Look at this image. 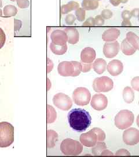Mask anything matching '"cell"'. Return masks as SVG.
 I'll return each instance as SVG.
<instances>
[{"label": "cell", "mask_w": 139, "mask_h": 157, "mask_svg": "<svg viewBox=\"0 0 139 157\" xmlns=\"http://www.w3.org/2000/svg\"><path fill=\"white\" fill-rule=\"evenodd\" d=\"M70 126L78 132L85 131L90 126L92 118L89 112L82 108H75L68 114Z\"/></svg>", "instance_id": "1"}, {"label": "cell", "mask_w": 139, "mask_h": 157, "mask_svg": "<svg viewBox=\"0 0 139 157\" xmlns=\"http://www.w3.org/2000/svg\"><path fill=\"white\" fill-rule=\"evenodd\" d=\"M57 71L62 76L75 77L81 73L82 64L77 61H63L59 63Z\"/></svg>", "instance_id": "2"}, {"label": "cell", "mask_w": 139, "mask_h": 157, "mask_svg": "<svg viewBox=\"0 0 139 157\" xmlns=\"http://www.w3.org/2000/svg\"><path fill=\"white\" fill-rule=\"evenodd\" d=\"M14 141V127L7 122L0 123V147H8Z\"/></svg>", "instance_id": "3"}, {"label": "cell", "mask_w": 139, "mask_h": 157, "mask_svg": "<svg viewBox=\"0 0 139 157\" xmlns=\"http://www.w3.org/2000/svg\"><path fill=\"white\" fill-rule=\"evenodd\" d=\"M60 150L64 155H78L83 151V145L78 141L66 139L61 142Z\"/></svg>", "instance_id": "4"}, {"label": "cell", "mask_w": 139, "mask_h": 157, "mask_svg": "<svg viewBox=\"0 0 139 157\" xmlns=\"http://www.w3.org/2000/svg\"><path fill=\"white\" fill-rule=\"evenodd\" d=\"M134 120V117L133 112L128 109H123L116 115L114 118V122L118 129L124 130L132 126Z\"/></svg>", "instance_id": "5"}, {"label": "cell", "mask_w": 139, "mask_h": 157, "mask_svg": "<svg viewBox=\"0 0 139 157\" xmlns=\"http://www.w3.org/2000/svg\"><path fill=\"white\" fill-rule=\"evenodd\" d=\"M91 94L85 87H78L73 91L72 99L75 104L79 106L88 105L90 101Z\"/></svg>", "instance_id": "6"}, {"label": "cell", "mask_w": 139, "mask_h": 157, "mask_svg": "<svg viewBox=\"0 0 139 157\" xmlns=\"http://www.w3.org/2000/svg\"><path fill=\"white\" fill-rule=\"evenodd\" d=\"M114 83L111 78L102 76L95 78L93 82V88L97 93H106L113 89Z\"/></svg>", "instance_id": "7"}, {"label": "cell", "mask_w": 139, "mask_h": 157, "mask_svg": "<svg viewBox=\"0 0 139 157\" xmlns=\"http://www.w3.org/2000/svg\"><path fill=\"white\" fill-rule=\"evenodd\" d=\"M53 102L56 107L63 111H68L72 105V101L70 97L61 93L54 95Z\"/></svg>", "instance_id": "8"}, {"label": "cell", "mask_w": 139, "mask_h": 157, "mask_svg": "<svg viewBox=\"0 0 139 157\" xmlns=\"http://www.w3.org/2000/svg\"><path fill=\"white\" fill-rule=\"evenodd\" d=\"M123 141L127 146H134L139 143V130L130 128L123 133Z\"/></svg>", "instance_id": "9"}, {"label": "cell", "mask_w": 139, "mask_h": 157, "mask_svg": "<svg viewBox=\"0 0 139 157\" xmlns=\"http://www.w3.org/2000/svg\"><path fill=\"white\" fill-rule=\"evenodd\" d=\"M90 104L96 111L105 109L108 105V99L106 95L102 94H96L92 98Z\"/></svg>", "instance_id": "10"}, {"label": "cell", "mask_w": 139, "mask_h": 157, "mask_svg": "<svg viewBox=\"0 0 139 157\" xmlns=\"http://www.w3.org/2000/svg\"><path fill=\"white\" fill-rule=\"evenodd\" d=\"M120 50V44L118 41L107 42L103 47V54L106 58H112L117 56Z\"/></svg>", "instance_id": "11"}, {"label": "cell", "mask_w": 139, "mask_h": 157, "mask_svg": "<svg viewBox=\"0 0 139 157\" xmlns=\"http://www.w3.org/2000/svg\"><path fill=\"white\" fill-rule=\"evenodd\" d=\"M79 140L83 146L86 147H93L97 142V137L95 132L90 130L89 132L80 136Z\"/></svg>", "instance_id": "12"}, {"label": "cell", "mask_w": 139, "mask_h": 157, "mask_svg": "<svg viewBox=\"0 0 139 157\" xmlns=\"http://www.w3.org/2000/svg\"><path fill=\"white\" fill-rule=\"evenodd\" d=\"M50 39L52 43L57 45H66L68 41L67 34L61 30H54L50 34Z\"/></svg>", "instance_id": "13"}, {"label": "cell", "mask_w": 139, "mask_h": 157, "mask_svg": "<svg viewBox=\"0 0 139 157\" xmlns=\"http://www.w3.org/2000/svg\"><path fill=\"white\" fill-rule=\"evenodd\" d=\"M107 69L111 76H116L123 72V62L118 59H114L109 62Z\"/></svg>", "instance_id": "14"}, {"label": "cell", "mask_w": 139, "mask_h": 157, "mask_svg": "<svg viewBox=\"0 0 139 157\" xmlns=\"http://www.w3.org/2000/svg\"><path fill=\"white\" fill-rule=\"evenodd\" d=\"M96 56V51L93 48L86 47L83 48L81 53V60L83 63H93Z\"/></svg>", "instance_id": "15"}, {"label": "cell", "mask_w": 139, "mask_h": 157, "mask_svg": "<svg viewBox=\"0 0 139 157\" xmlns=\"http://www.w3.org/2000/svg\"><path fill=\"white\" fill-rule=\"evenodd\" d=\"M120 33V30L118 29H108L102 34V39L106 42L114 41L119 37Z\"/></svg>", "instance_id": "16"}, {"label": "cell", "mask_w": 139, "mask_h": 157, "mask_svg": "<svg viewBox=\"0 0 139 157\" xmlns=\"http://www.w3.org/2000/svg\"><path fill=\"white\" fill-rule=\"evenodd\" d=\"M68 37V43L71 44H75L79 40V33L78 30L74 28H66L64 29Z\"/></svg>", "instance_id": "17"}, {"label": "cell", "mask_w": 139, "mask_h": 157, "mask_svg": "<svg viewBox=\"0 0 139 157\" xmlns=\"http://www.w3.org/2000/svg\"><path fill=\"white\" fill-rule=\"evenodd\" d=\"M107 62L102 58L96 59L93 63V69L99 75L104 73L107 68Z\"/></svg>", "instance_id": "18"}, {"label": "cell", "mask_w": 139, "mask_h": 157, "mask_svg": "<svg viewBox=\"0 0 139 157\" xmlns=\"http://www.w3.org/2000/svg\"><path fill=\"white\" fill-rule=\"evenodd\" d=\"M121 49L125 55L128 56L133 55L137 50L129 43V42L126 39H125L123 40L121 44Z\"/></svg>", "instance_id": "19"}, {"label": "cell", "mask_w": 139, "mask_h": 157, "mask_svg": "<svg viewBox=\"0 0 139 157\" xmlns=\"http://www.w3.org/2000/svg\"><path fill=\"white\" fill-rule=\"evenodd\" d=\"M79 8V5L78 2L75 1H70L67 4L63 5L60 8V12L61 14H67L72 11H76Z\"/></svg>", "instance_id": "20"}, {"label": "cell", "mask_w": 139, "mask_h": 157, "mask_svg": "<svg viewBox=\"0 0 139 157\" xmlns=\"http://www.w3.org/2000/svg\"><path fill=\"white\" fill-rule=\"evenodd\" d=\"M81 6L85 11H92L96 10L99 4L97 0H83Z\"/></svg>", "instance_id": "21"}, {"label": "cell", "mask_w": 139, "mask_h": 157, "mask_svg": "<svg viewBox=\"0 0 139 157\" xmlns=\"http://www.w3.org/2000/svg\"><path fill=\"white\" fill-rule=\"evenodd\" d=\"M123 98L124 101L127 104H130L134 99V90L130 87H126L123 90Z\"/></svg>", "instance_id": "22"}, {"label": "cell", "mask_w": 139, "mask_h": 157, "mask_svg": "<svg viewBox=\"0 0 139 157\" xmlns=\"http://www.w3.org/2000/svg\"><path fill=\"white\" fill-rule=\"evenodd\" d=\"M126 39L134 48L139 50V37L136 34L132 32H129L126 34Z\"/></svg>", "instance_id": "23"}, {"label": "cell", "mask_w": 139, "mask_h": 157, "mask_svg": "<svg viewBox=\"0 0 139 157\" xmlns=\"http://www.w3.org/2000/svg\"><path fill=\"white\" fill-rule=\"evenodd\" d=\"M51 51L56 55L60 56L64 54L67 50V44L64 45H56L54 43H51L50 44Z\"/></svg>", "instance_id": "24"}, {"label": "cell", "mask_w": 139, "mask_h": 157, "mask_svg": "<svg viewBox=\"0 0 139 157\" xmlns=\"http://www.w3.org/2000/svg\"><path fill=\"white\" fill-rule=\"evenodd\" d=\"M48 137V147L53 148L55 146L56 141L57 140V133L52 130H48L47 132Z\"/></svg>", "instance_id": "25"}, {"label": "cell", "mask_w": 139, "mask_h": 157, "mask_svg": "<svg viewBox=\"0 0 139 157\" xmlns=\"http://www.w3.org/2000/svg\"><path fill=\"white\" fill-rule=\"evenodd\" d=\"M106 149H107V146L104 141H98L96 144V145L92 147V152L93 155L99 156L100 155L101 152Z\"/></svg>", "instance_id": "26"}, {"label": "cell", "mask_w": 139, "mask_h": 157, "mask_svg": "<svg viewBox=\"0 0 139 157\" xmlns=\"http://www.w3.org/2000/svg\"><path fill=\"white\" fill-rule=\"evenodd\" d=\"M4 15L6 17H11L15 16L17 13V10L16 6L12 5L6 6L4 9Z\"/></svg>", "instance_id": "27"}, {"label": "cell", "mask_w": 139, "mask_h": 157, "mask_svg": "<svg viewBox=\"0 0 139 157\" xmlns=\"http://www.w3.org/2000/svg\"><path fill=\"white\" fill-rule=\"evenodd\" d=\"M48 124L54 122L57 118L55 109L50 105H48Z\"/></svg>", "instance_id": "28"}, {"label": "cell", "mask_w": 139, "mask_h": 157, "mask_svg": "<svg viewBox=\"0 0 139 157\" xmlns=\"http://www.w3.org/2000/svg\"><path fill=\"white\" fill-rule=\"evenodd\" d=\"M75 16L76 19L79 22H83L85 19L86 16V11L83 10L82 8H79L75 11Z\"/></svg>", "instance_id": "29"}, {"label": "cell", "mask_w": 139, "mask_h": 157, "mask_svg": "<svg viewBox=\"0 0 139 157\" xmlns=\"http://www.w3.org/2000/svg\"><path fill=\"white\" fill-rule=\"evenodd\" d=\"M97 136V141H104L106 139V135L104 132L99 128H94L92 129Z\"/></svg>", "instance_id": "30"}, {"label": "cell", "mask_w": 139, "mask_h": 157, "mask_svg": "<svg viewBox=\"0 0 139 157\" xmlns=\"http://www.w3.org/2000/svg\"><path fill=\"white\" fill-rule=\"evenodd\" d=\"M17 5L22 9L27 8L30 6V2L28 0H16Z\"/></svg>", "instance_id": "31"}, {"label": "cell", "mask_w": 139, "mask_h": 157, "mask_svg": "<svg viewBox=\"0 0 139 157\" xmlns=\"http://www.w3.org/2000/svg\"><path fill=\"white\" fill-rule=\"evenodd\" d=\"M76 20V17L73 14H68L65 17V22L68 25H72Z\"/></svg>", "instance_id": "32"}, {"label": "cell", "mask_w": 139, "mask_h": 157, "mask_svg": "<svg viewBox=\"0 0 139 157\" xmlns=\"http://www.w3.org/2000/svg\"><path fill=\"white\" fill-rule=\"evenodd\" d=\"M82 64V72L83 73H86L89 72L93 67V63H83L81 62Z\"/></svg>", "instance_id": "33"}, {"label": "cell", "mask_w": 139, "mask_h": 157, "mask_svg": "<svg viewBox=\"0 0 139 157\" xmlns=\"http://www.w3.org/2000/svg\"><path fill=\"white\" fill-rule=\"evenodd\" d=\"M131 85L133 89L139 91V76L134 77L131 81Z\"/></svg>", "instance_id": "34"}, {"label": "cell", "mask_w": 139, "mask_h": 157, "mask_svg": "<svg viewBox=\"0 0 139 157\" xmlns=\"http://www.w3.org/2000/svg\"><path fill=\"white\" fill-rule=\"evenodd\" d=\"M6 41V35L4 30L0 28V49L5 45Z\"/></svg>", "instance_id": "35"}, {"label": "cell", "mask_w": 139, "mask_h": 157, "mask_svg": "<svg viewBox=\"0 0 139 157\" xmlns=\"http://www.w3.org/2000/svg\"><path fill=\"white\" fill-rule=\"evenodd\" d=\"M112 12L110 10H104L101 12V15L104 19H109L112 17Z\"/></svg>", "instance_id": "36"}, {"label": "cell", "mask_w": 139, "mask_h": 157, "mask_svg": "<svg viewBox=\"0 0 139 157\" xmlns=\"http://www.w3.org/2000/svg\"><path fill=\"white\" fill-rule=\"evenodd\" d=\"M95 26H101L104 24V19L101 15H97L95 18Z\"/></svg>", "instance_id": "37"}, {"label": "cell", "mask_w": 139, "mask_h": 157, "mask_svg": "<svg viewBox=\"0 0 139 157\" xmlns=\"http://www.w3.org/2000/svg\"><path fill=\"white\" fill-rule=\"evenodd\" d=\"M83 26H95V18L89 17L82 24Z\"/></svg>", "instance_id": "38"}, {"label": "cell", "mask_w": 139, "mask_h": 157, "mask_svg": "<svg viewBox=\"0 0 139 157\" xmlns=\"http://www.w3.org/2000/svg\"><path fill=\"white\" fill-rule=\"evenodd\" d=\"M115 155H116V156H130V153L128 151V150L123 148V149H120V150H118L115 152Z\"/></svg>", "instance_id": "39"}, {"label": "cell", "mask_w": 139, "mask_h": 157, "mask_svg": "<svg viewBox=\"0 0 139 157\" xmlns=\"http://www.w3.org/2000/svg\"><path fill=\"white\" fill-rule=\"evenodd\" d=\"M121 17H123V20H130L132 18V15L131 12L128 10H125L122 12Z\"/></svg>", "instance_id": "40"}, {"label": "cell", "mask_w": 139, "mask_h": 157, "mask_svg": "<svg viewBox=\"0 0 139 157\" xmlns=\"http://www.w3.org/2000/svg\"><path fill=\"white\" fill-rule=\"evenodd\" d=\"M22 22L20 20L17 19H14V30L15 32L19 30L22 28Z\"/></svg>", "instance_id": "41"}, {"label": "cell", "mask_w": 139, "mask_h": 157, "mask_svg": "<svg viewBox=\"0 0 139 157\" xmlns=\"http://www.w3.org/2000/svg\"><path fill=\"white\" fill-rule=\"evenodd\" d=\"M100 155L101 156H113L114 154L112 152L110 151V150L106 149L101 152Z\"/></svg>", "instance_id": "42"}, {"label": "cell", "mask_w": 139, "mask_h": 157, "mask_svg": "<svg viewBox=\"0 0 139 157\" xmlns=\"http://www.w3.org/2000/svg\"><path fill=\"white\" fill-rule=\"evenodd\" d=\"M131 12L132 17H138L139 16V8H135Z\"/></svg>", "instance_id": "43"}, {"label": "cell", "mask_w": 139, "mask_h": 157, "mask_svg": "<svg viewBox=\"0 0 139 157\" xmlns=\"http://www.w3.org/2000/svg\"><path fill=\"white\" fill-rule=\"evenodd\" d=\"M110 2L114 6H118L121 3V0H110Z\"/></svg>", "instance_id": "44"}, {"label": "cell", "mask_w": 139, "mask_h": 157, "mask_svg": "<svg viewBox=\"0 0 139 157\" xmlns=\"http://www.w3.org/2000/svg\"><path fill=\"white\" fill-rule=\"evenodd\" d=\"M122 26H132V23L130 22V20H123V22H122Z\"/></svg>", "instance_id": "45"}, {"label": "cell", "mask_w": 139, "mask_h": 157, "mask_svg": "<svg viewBox=\"0 0 139 157\" xmlns=\"http://www.w3.org/2000/svg\"><path fill=\"white\" fill-rule=\"evenodd\" d=\"M136 123H137V126L139 128V115L137 116V117Z\"/></svg>", "instance_id": "46"}, {"label": "cell", "mask_w": 139, "mask_h": 157, "mask_svg": "<svg viewBox=\"0 0 139 157\" xmlns=\"http://www.w3.org/2000/svg\"><path fill=\"white\" fill-rule=\"evenodd\" d=\"M128 1L129 0H121V2L123 4H126L128 2Z\"/></svg>", "instance_id": "47"}, {"label": "cell", "mask_w": 139, "mask_h": 157, "mask_svg": "<svg viewBox=\"0 0 139 157\" xmlns=\"http://www.w3.org/2000/svg\"><path fill=\"white\" fill-rule=\"evenodd\" d=\"M2 6V1L0 0V8H1Z\"/></svg>", "instance_id": "48"}, {"label": "cell", "mask_w": 139, "mask_h": 157, "mask_svg": "<svg viewBox=\"0 0 139 157\" xmlns=\"http://www.w3.org/2000/svg\"><path fill=\"white\" fill-rule=\"evenodd\" d=\"M2 15V10L0 9V17H1Z\"/></svg>", "instance_id": "49"}, {"label": "cell", "mask_w": 139, "mask_h": 157, "mask_svg": "<svg viewBox=\"0 0 139 157\" xmlns=\"http://www.w3.org/2000/svg\"><path fill=\"white\" fill-rule=\"evenodd\" d=\"M10 1H11L12 2H15L16 0H10Z\"/></svg>", "instance_id": "50"}, {"label": "cell", "mask_w": 139, "mask_h": 157, "mask_svg": "<svg viewBox=\"0 0 139 157\" xmlns=\"http://www.w3.org/2000/svg\"><path fill=\"white\" fill-rule=\"evenodd\" d=\"M138 21H139V16L138 17Z\"/></svg>", "instance_id": "51"}, {"label": "cell", "mask_w": 139, "mask_h": 157, "mask_svg": "<svg viewBox=\"0 0 139 157\" xmlns=\"http://www.w3.org/2000/svg\"><path fill=\"white\" fill-rule=\"evenodd\" d=\"M97 1H100V0H97Z\"/></svg>", "instance_id": "52"}, {"label": "cell", "mask_w": 139, "mask_h": 157, "mask_svg": "<svg viewBox=\"0 0 139 157\" xmlns=\"http://www.w3.org/2000/svg\"></svg>", "instance_id": "53"}]
</instances>
